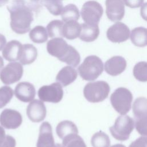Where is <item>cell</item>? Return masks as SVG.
I'll use <instances>...</instances> for the list:
<instances>
[{
	"instance_id": "b9f144b4",
	"label": "cell",
	"mask_w": 147,
	"mask_h": 147,
	"mask_svg": "<svg viewBox=\"0 0 147 147\" xmlns=\"http://www.w3.org/2000/svg\"><path fill=\"white\" fill-rule=\"evenodd\" d=\"M8 2V0H0V7L3 6Z\"/></svg>"
},
{
	"instance_id": "5bb4252c",
	"label": "cell",
	"mask_w": 147,
	"mask_h": 147,
	"mask_svg": "<svg viewBox=\"0 0 147 147\" xmlns=\"http://www.w3.org/2000/svg\"><path fill=\"white\" fill-rule=\"evenodd\" d=\"M106 14L107 18L115 22L121 20L125 15L123 0H106Z\"/></svg>"
},
{
	"instance_id": "44dd1931",
	"label": "cell",
	"mask_w": 147,
	"mask_h": 147,
	"mask_svg": "<svg viewBox=\"0 0 147 147\" xmlns=\"http://www.w3.org/2000/svg\"><path fill=\"white\" fill-rule=\"evenodd\" d=\"M81 29V24L76 21L66 22L63 25V37L68 40L75 39L79 37Z\"/></svg>"
},
{
	"instance_id": "1f68e13d",
	"label": "cell",
	"mask_w": 147,
	"mask_h": 147,
	"mask_svg": "<svg viewBox=\"0 0 147 147\" xmlns=\"http://www.w3.org/2000/svg\"><path fill=\"white\" fill-rule=\"evenodd\" d=\"M13 89L7 86L0 87V109L5 107L10 102L13 96Z\"/></svg>"
},
{
	"instance_id": "e0dca14e",
	"label": "cell",
	"mask_w": 147,
	"mask_h": 147,
	"mask_svg": "<svg viewBox=\"0 0 147 147\" xmlns=\"http://www.w3.org/2000/svg\"><path fill=\"white\" fill-rule=\"evenodd\" d=\"M22 47L21 43L17 40L9 41L2 49L3 57L10 62L18 60Z\"/></svg>"
},
{
	"instance_id": "74e56055",
	"label": "cell",
	"mask_w": 147,
	"mask_h": 147,
	"mask_svg": "<svg viewBox=\"0 0 147 147\" xmlns=\"http://www.w3.org/2000/svg\"><path fill=\"white\" fill-rule=\"evenodd\" d=\"M140 13L142 18L147 21V2L142 5L140 10Z\"/></svg>"
},
{
	"instance_id": "9c48e42d",
	"label": "cell",
	"mask_w": 147,
	"mask_h": 147,
	"mask_svg": "<svg viewBox=\"0 0 147 147\" xmlns=\"http://www.w3.org/2000/svg\"><path fill=\"white\" fill-rule=\"evenodd\" d=\"M23 72V67L20 63L12 61L1 71L0 79L5 84H13L21 79Z\"/></svg>"
},
{
	"instance_id": "9a60e30c",
	"label": "cell",
	"mask_w": 147,
	"mask_h": 147,
	"mask_svg": "<svg viewBox=\"0 0 147 147\" xmlns=\"http://www.w3.org/2000/svg\"><path fill=\"white\" fill-rule=\"evenodd\" d=\"M14 95L21 102H30L36 96L35 87L29 82H20L15 87Z\"/></svg>"
},
{
	"instance_id": "d6a6232c",
	"label": "cell",
	"mask_w": 147,
	"mask_h": 147,
	"mask_svg": "<svg viewBox=\"0 0 147 147\" xmlns=\"http://www.w3.org/2000/svg\"><path fill=\"white\" fill-rule=\"evenodd\" d=\"M13 2L21 3L36 13L41 9L42 5L41 0H13Z\"/></svg>"
},
{
	"instance_id": "8d00e7d4",
	"label": "cell",
	"mask_w": 147,
	"mask_h": 147,
	"mask_svg": "<svg viewBox=\"0 0 147 147\" xmlns=\"http://www.w3.org/2000/svg\"><path fill=\"white\" fill-rule=\"evenodd\" d=\"M123 3L130 8H137L142 6L144 0H123Z\"/></svg>"
},
{
	"instance_id": "3957f363",
	"label": "cell",
	"mask_w": 147,
	"mask_h": 147,
	"mask_svg": "<svg viewBox=\"0 0 147 147\" xmlns=\"http://www.w3.org/2000/svg\"><path fill=\"white\" fill-rule=\"evenodd\" d=\"M80 77L87 81H92L97 79L103 71V64L102 60L95 55L86 57L78 68Z\"/></svg>"
},
{
	"instance_id": "277c9868",
	"label": "cell",
	"mask_w": 147,
	"mask_h": 147,
	"mask_svg": "<svg viewBox=\"0 0 147 147\" xmlns=\"http://www.w3.org/2000/svg\"><path fill=\"white\" fill-rule=\"evenodd\" d=\"M109 92L110 86L105 81L88 83L83 89L84 96L91 103H98L104 100L108 96Z\"/></svg>"
},
{
	"instance_id": "ffe728a7",
	"label": "cell",
	"mask_w": 147,
	"mask_h": 147,
	"mask_svg": "<svg viewBox=\"0 0 147 147\" xmlns=\"http://www.w3.org/2000/svg\"><path fill=\"white\" fill-rule=\"evenodd\" d=\"M37 57V50L31 44L22 45L19 61L22 65H28L33 63Z\"/></svg>"
},
{
	"instance_id": "5b68a950",
	"label": "cell",
	"mask_w": 147,
	"mask_h": 147,
	"mask_svg": "<svg viewBox=\"0 0 147 147\" xmlns=\"http://www.w3.org/2000/svg\"><path fill=\"white\" fill-rule=\"evenodd\" d=\"M132 100V94L128 89L124 87L116 89L110 97L113 107L122 115H125L130 110Z\"/></svg>"
},
{
	"instance_id": "d6986e66",
	"label": "cell",
	"mask_w": 147,
	"mask_h": 147,
	"mask_svg": "<svg viewBox=\"0 0 147 147\" xmlns=\"http://www.w3.org/2000/svg\"><path fill=\"white\" fill-rule=\"evenodd\" d=\"M81 32L79 38L85 42L95 41L99 34V28L98 24L83 23L81 24Z\"/></svg>"
},
{
	"instance_id": "d590c367",
	"label": "cell",
	"mask_w": 147,
	"mask_h": 147,
	"mask_svg": "<svg viewBox=\"0 0 147 147\" xmlns=\"http://www.w3.org/2000/svg\"><path fill=\"white\" fill-rule=\"evenodd\" d=\"M16 142L15 139L9 135L6 136L3 142L0 145V147H16Z\"/></svg>"
},
{
	"instance_id": "836d02e7",
	"label": "cell",
	"mask_w": 147,
	"mask_h": 147,
	"mask_svg": "<svg viewBox=\"0 0 147 147\" xmlns=\"http://www.w3.org/2000/svg\"><path fill=\"white\" fill-rule=\"evenodd\" d=\"M135 127L137 132L142 136H147V117L136 119Z\"/></svg>"
},
{
	"instance_id": "30bf717a",
	"label": "cell",
	"mask_w": 147,
	"mask_h": 147,
	"mask_svg": "<svg viewBox=\"0 0 147 147\" xmlns=\"http://www.w3.org/2000/svg\"><path fill=\"white\" fill-rule=\"evenodd\" d=\"M129 27L121 22H117L107 30V38L113 42L120 43L127 40L130 37Z\"/></svg>"
},
{
	"instance_id": "f546056e",
	"label": "cell",
	"mask_w": 147,
	"mask_h": 147,
	"mask_svg": "<svg viewBox=\"0 0 147 147\" xmlns=\"http://www.w3.org/2000/svg\"><path fill=\"white\" fill-rule=\"evenodd\" d=\"M42 3L54 16L61 14L63 9L61 0H42Z\"/></svg>"
},
{
	"instance_id": "7bdbcfd3",
	"label": "cell",
	"mask_w": 147,
	"mask_h": 147,
	"mask_svg": "<svg viewBox=\"0 0 147 147\" xmlns=\"http://www.w3.org/2000/svg\"><path fill=\"white\" fill-rule=\"evenodd\" d=\"M111 147H126V146H125L124 145H123L122 144H116V145L111 146Z\"/></svg>"
},
{
	"instance_id": "8992f818",
	"label": "cell",
	"mask_w": 147,
	"mask_h": 147,
	"mask_svg": "<svg viewBox=\"0 0 147 147\" xmlns=\"http://www.w3.org/2000/svg\"><path fill=\"white\" fill-rule=\"evenodd\" d=\"M134 126V120L128 115H122L116 119L114 125L110 127V131L117 140L125 141L129 138Z\"/></svg>"
},
{
	"instance_id": "f35d334b",
	"label": "cell",
	"mask_w": 147,
	"mask_h": 147,
	"mask_svg": "<svg viewBox=\"0 0 147 147\" xmlns=\"http://www.w3.org/2000/svg\"><path fill=\"white\" fill-rule=\"evenodd\" d=\"M6 135L5 134V131L2 126H0V145L5 140Z\"/></svg>"
},
{
	"instance_id": "8fae6325",
	"label": "cell",
	"mask_w": 147,
	"mask_h": 147,
	"mask_svg": "<svg viewBox=\"0 0 147 147\" xmlns=\"http://www.w3.org/2000/svg\"><path fill=\"white\" fill-rule=\"evenodd\" d=\"M22 122V117L20 112L10 109L3 110L0 114L1 126L7 129H16Z\"/></svg>"
},
{
	"instance_id": "603a6c76",
	"label": "cell",
	"mask_w": 147,
	"mask_h": 147,
	"mask_svg": "<svg viewBox=\"0 0 147 147\" xmlns=\"http://www.w3.org/2000/svg\"><path fill=\"white\" fill-rule=\"evenodd\" d=\"M56 131L58 137L62 140L71 134H78V129L76 125L72 121L68 120L63 121L59 123L56 126Z\"/></svg>"
},
{
	"instance_id": "6da1fadb",
	"label": "cell",
	"mask_w": 147,
	"mask_h": 147,
	"mask_svg": "<svg viewBox=\"0 0 147 147\" xmlns=\"http://www.w3.org/2000/svg\"><path fill=\"white\" fill-rule=\"evenodd\" d=\"M7 9L10 13V25L12 30L20 34L28 32L34 20L33 11L27 6L15 2H12Z\"/></svg>"
},
{
	"instance_id": "4316f807",
	"label": "cell",
	"mask_w": 147,
	"mask_h": 147,
	"mask_svg": "<svg viewBox=\"0 0 147 147\" xmlns=\"http://www.w3.org/2000/svg\"><path fill=\"white\" fill-rule=\"evenodd\" d=\"M64 22L59 20L51 21L47 26L48 36L51 38H63Z\"/></svg>"
},
{
	"instance_id": "cb8c5ba5",
	"label": "cell",
	"mask_w": 147,
	"mask_h": 147,
	"mask_svg": "<svg viewBox=\"0 0 147 147\" xmlns=\"http://www.w3.org/2000/svg\"><path fill=\"white\" fill-rule=\"evenodd\" d=\"M30 39L34 43L41 44L48 40V34L45 28L41 25L36 26L29 33Z\"/></svg>"
},
{
	"instance_id": "7a4b0ae2",
	"label": "cell",
	"mask_w": 147,
	"mask_h": 147,
	"mask_svg": "<svg viewBox=\"0 0 147 147\" xmlns=\"http://www.w3.org/2000/svg\"><path fill=\"white\" fill-rule=\"evenodd\" d=\"M47 50L51 55L73 67L80 63L79 53L63 38H53L49 40L47 44Z\"/></svg>"
},
{
	"instance_id": "ac0fdd59",
	"label": "cell",
	"mask_w": 147,
	"mask_h": 147,
	"mask_svg": "<svg viewBox=\"0 0 147 147\" xmlns=\"http://www.w3.org/2000/svg\"><path fill=\"white\" fill-rule=\"evenodd\" d=\"M77 77L78 72L73 67L65 66L57 74L56 80L62 86L66 87L74 82Z\"/></svg>"
},
{
	"instance_id": "4dcf8cb0",
	"label": "cell",
	"mask_w": 147,
	"mask_h": 147,
	"mask_svg": "<svg viewBox=\"0 0 147 147\" xmlns=\"http://www.w3.org/2000/svg\"><path fill=\"white\" fill-rule=\"evenodd\" d=\"M133 75L140 82H146L147 62L140 61L137 63L133 68Z\"/></svg>"
},
{
	"instance_id": "d4e9b609",
	"label": "cell",
	"mask_w": 147,
	"mask_h": 147,
	"mask_svg": "<svg viewBox=\"0 0 147 147\" xmlns=\"http://www.w3.org/2000/svg\"><path fill=\"white\" fill-rule=\"evenodd\" d=\"M61 17L64 22L71 21H77L80 17L79 10L74 4H68L63 7Z\"/></svg>"
},
{
	"instance_id": "52a82bcc",
	"label": "cell",
	"mask_w": 147,
	"mask_h": 147,
	"mask_svg": "<svg viewBox=\"0 0 147 147\" xmlns=\"http://www.w3.org/2000/svg\"><path fill=\"white\" fill-rule=\"evenodd\" d=\"M103 9L101 5L95 1H88L82 6L80 14L84 22L98 24L102 16Z\"/></svg>"
},
{
	"instance_id": "484cf974",
	"label": "cell",
	"mask_w": 147,
	"mask_h": 147,
	"mask_svg": "<svg viewBox=\"0 0 147 147\" xmlns=\"http://www.w3.org/2000/svg\"><path fill=\"white\" fill-rule=\"evenodd\" d=\"M133 112L136 119L147 117V98H137L133 105Z\"/></svg>"
},
{
	"instance_id": "e575fe53",
	"label": "cell",
	"mask_w": 147,
	"mask_h": 147,
	"mask_svg": "<svg viewBox=\"0 0 147 147\" xmlns=\"http://www.w3.org/2000/svg\"><path fill=\"white\" fill-rule=\"evenodd\" d=\"M129 147H147V137H141L132 142Z\"/></svg>"
},
{
	"instance_id": "ab89813d",
	"label": "cell",
	"mask_w": 147,
	"mask_h": 147,
	"mask_svg": "<svg viewBox=\"0 0 147 147\" xmlns=\"http://www.w3.org/2000/svg\"><path fill=\"white\" fill-rule=\"evenodd\" d=\"M6 43V40L5 37L0 33V51H1L4 47L5 46Z\"/></svg>"
},
{
	"instance_id": "4fadbf2b",
	"label": "cell",
	"mask_w": 147,
	"mask_h": 147,
	"mask_svg": "<svg viewBox=\"0 0 147 147\" xmlns=\"http://www.w3.org/2000/svg\"><path fill=\"white\" fill-rule=\"evenodd\" d=\"M26 114L33 122L42 121L47 115V109L44 102L38 99L32 100L27 106Z\"/></svg>"
},
{
	"instance_id": "2e32d148",
	"label": "cell",
	"mask_w": 147,
	"mask_h": 147,
	"mask_svg": "<svg viewBox=\"0 0 147 147\" xmlns=\"http://www.w3.org/2000/svg\"><path fill=\"white\" fill-rule=\"evenodd\" d=\"M126 64V61L123 57L115 56L106 61L105 69L108 74L111 76H117L125 71Z\"/></svg>"
},
{
	"instance_id": "7402d4cb",
	"label": "cell",
	"mask_w": 147,
	"mask_h": 147,
	"mask_svg": "<svg viewBox=\"0 0 147 147\" xmlns=\"http://www.w3.org/2000/svg\"><path fill=\"white\" fill-rule=\"evenodd\" d=\"M130 40L132 43L138 47L147 46V29L144 27H137L133 29L130 33Z\"/></svg>"
},
{
	"instance_id": "83f0119b",
	"label": "cell",
	"mask_w": 147,
	"mask_h": 147,
	"mask_svg": "<svg viewBox=\"0 0 147 147\" xmlns=\"http://www.w3.org/2000/svg\"><path fill=\"white\" fill-rule=\"evenodd\" d=\"M63 147H87L83 138L78 134H71L63 139Z\"/></svg>"
},
{
	"instance_id": "f1b7e54d",
	"label": "cell",
	"mask_w": 147,
	"mask_h": 147,
	"mask_svg": "<svg viewBox=\"0 0 147 147\" xmlns=\"http://www.w3.org/2000/svg\"><path fill=\"white\" fill-rule=\"evenodd\" d=\"M91 143L92 147H109L110 145L109 136L101 131L95 133L92 136Z\"/></svg>"
},
{
	"instance_id": "60d3db41",
	"label": "cell",
	"mask_w": 147,
	"mask_h": 147,
	"mask_svg": "<svg viewBox=\"0 0 147 147\" xmlns=\"http://www.w3.org/2000/svg\"><path fill=\"white\" fill-rule=\"evenodd\" d=\"M3 65H4L3 60L2 57L1 56H0V72L2 69V68L3 67Z\"/></svg>"
},
{
	"instance_id": "7c38bea8",
	"label": "cell",
	"mask_w": 147,
	"mask_h": 147,
	"mask_svg": "<svg viewBox=\"0 0 147 147\" xmlns=\"http://www.w3.org/2000/svg\"><path fill=\"white\" fill-rule=\"evenodd\" d=\"M37 147H63L60 144H55L51 124L44 122L40 126Z\"/></svg>"
},
{
	"instance_id": "ba28073f",
	"label": "cell",
	"mask_w": 147,
	"mask_h": 147,
	"mask_svg": "<svg viewBox=\"0 0 147 147\" xmlns=\"http://www.w3.org/2000/svg\"><path fill=\"white\" fill-rule=\"evenodd\" d=\"M38 96L43 102L58 103L61 100L63 97L62 86L58 82L43 86L38 91Z\"/></svg>"
}]
</instances>
